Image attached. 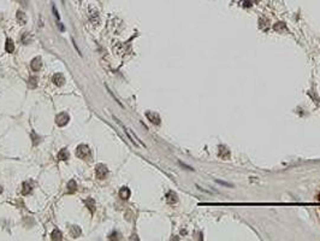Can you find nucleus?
<instances>
[{
    "instance_id": "17",
    "label": "nucleus",
    "mask_w": 320,
    "mask_h": 241,
    "mask_svg": "<svg viewBox=\"0 0 320 241\" xmlns=\"http://www.w3.org/2000/svg\"><path fill=\"white\" fill-rule=\"evenodd\" d=\"M52 240H62V233L59 229H54L52 233Z\"/></svg>"
},
{
    "instance_id": "8",
    "label": "nucleus",
    "mask_w": 320,
    "mask_h": 241,
    "mask_svg": "<svg viewBox=\"0 0 320 241\" xmlns=\"http://www.w3.org/2000/svg\"><path fill=\"white\" fill-rule=\"evenodd\" d=\"M17 20L21 25H24L27 23V16L24 15L23 11H17Z\"/></svg>"
},
{
    "instance_id": "11",
    "label": "nucleus",
    "mask_w": 320,
    "mask_h": 241,
    "mask_svg": "<svg viewBox=\"0 0 320 241\" xmlns=\"http://www.w3.org/2000/svg\"><path fill=\"white\" fill-rule=\"evenodd\" d=\"M85 205L88 206V209L90 210L92 213L94 212V208H95V201H94V199H92V198L87 199V200H85Z\"/></svg>"
},
{
    "instance_id": "9",
    "label": "nucleus",
    "mask_w": 320,
    "mask_h": 241,
    "mask_svg": "<svg viewBox=\"0 0 320 241\" xmlns=\"http://www.w3.org/2000/svg\"><path fill=\"white\" fill-rule=\"evenodd\" d=\"M130 189L128 188V187H123L122 189H120V192H119V195H120V198L122 199H129L130 198Z\"/></svg>"
},
{
    "instance_id": "2",
    "label": "nucleus",
    "mask_w": 320,
    "mask_h": 241,
    "mask_svg": "<svg viewBox=\"0 0 320 241\" xmlns=\"http://www.w3.org/2000/svg\"><path fill=\"white\" fill-rule=\"evenodd\" d=\"M88 17H89V20L92 21L93 24H98L100 22V17H99V12L95 7L93 6H89L88 7Z\"/></svg>"
},
{
    "instance_id": "22",
    "label": "nucleus",
    "mask_w": 320,
    "mask_h": 241,
    "mask_svg": "<svg viewBox=\"0 0 320 241\" xmlns=\"http://www.w3.org/2000/svg\"><path fill=\"white\" fill-rule=\"evenodd\" d=\"M1 192H3V189H1V187H0V193H1Z\"/></svg>"
},
{
    "instance_id": "12",
    "label": "nucleus",
    "mask_w": 320,
    "mask_h": 241,
    "mask_svg": "<svg viewBox=\"0 0 320 241\" xmlns=\"http://www.w3.org/2000/svg\"><path fill=\"white\" fill-rule=\"evenodd\" d=\"M5 50L9 52V53H12L14 51V45H13V41L11 39H7L6 40V46H5Z\"/></svg>"
},
{
    "instance_id": "23",
    "label": "nucleus",
    "mask_w": 320,
    "mask_h": 241,
    "mask_svg": "<svg viewBox=\"0 0 320 241\" xmlns=\"http://www.w3.org/2000/svg\"><path fill=\"white\" fill-rule=\"evenodd\" d=\"M318 198H319V199H320V193H319V195H318Z\"/></svg>"
},
{
    "instance_id": "7",
    "label": "nucleus",
    "mask_w": 320,
    "mask_h": 241,
    "mask_svg": "<svg viewBox=\"0 0 320 241\" xmlns=\"http://www.w3.org/2000/svg\"><path fill=\"white\" fill-rule=\"evenodd\" d=\"M146 116H147V118H148L152 123H154V124H159V123H160V117H159L158 114L151 112V111H148V112L146 114Z\"/></svg>"
},
{
    "instance_id": "20",
    "label": "nucleus",
    "mask_w": 320,
    "mask_h": 241,
    "mask_svg": "<svg viewBox=\"0 0 320 241\" xmlns=\"http://www.w3.org/2000/svg\"><path fill=\"white\" fill-rule=\"evenodd\" d=\"M217 182H218V183H220V184H224V186H227V187H232V184L226 183V182H223V181H219V180H217Z\"/></svg>"
},
{
    "instance_id": "21",
    "label": "nucleus",
    "mask_w": 320,
    "mask_h": 241,
    "mask_svg": "<svg viewBox=\"0 0 320 241\" xmlns=\"http://www.w3.org/2000/svg\"><path fill=\"white\" fill-rule=\"evenodd\" d=\"M18 3H20L22 6H28V1H27V0H18Z\"/></svg>"
},
{
    "instance_id": "1",
    "label": "nucleus",
    "mask_w": 320,
    "mask_h": 241,
    "mask_svg": "<svg viewBox=\"0 0 320 241\" xmlns=\"http://www.w3.org/2000/svg\"><path fill=\"white\" fill-rule=\"evenodd\" d=\"M76 156L80 158V159H85L90 156V150L89 147L87 145H80L77 148H76Z\"/></svg>"
},
{
    "instance_id": "5",
    "label": "nucleus",
    "mask_w": 320,
    "mask_h": 241,
    "mask_svg": "<svg viewBox=\"0 0 320 241\" xmlns=\"http://www.w3.org/2000/svg\"><path fill=\"white\" fill-rule=\"evenodd\" d=\"M52 81H53V83H54L56 86L60 87V86H63V84L65 83V77H64V75H63V74H60V72H57L56 75L53 76Z\"/></svg>"
},
{
    "instance_id": "3",
    "label": "nucleus",
    "mask_w": 320,
    "mask_h": 241,
    "mask_svg": "<svg viewBox=\"0 0 320 241\" xmlns=\"http://www.w3.org/2000/svg\"><path fill=\"white\" fill-rule=\"evenodd\" d=\"M95 174L99 180H104L106 177V175H107V168H106L104 164H98L96 169H95Z\"/></svg>"
},
{
    "instance_id": "19",
    "label": "nucleus",
    "mask_w": 320,
    "mask_h": 241,
    "mask_svg": "<svg viewBox=\"0 0 320 241\" xmlns=\"http://www.w3.org/2000/svg\"><path fill=\"white\" fill-rule=\"evenodd\" d=\"M252 5V3L249 1V0H242V6L244 7H249Z\"/></svg>"
},
{
    "instance_id": "6",
    "label": "nucleus",
    "mask_w": 320,
    "mask_h": 241,
    "mask_svg": "<svg viewBox=\"0 0 320 241\" xmlns=\"http://www.w3.org/2000/svg\"><path fill=\"white\" fill-rule=\"evenodd\" d=\"M30 66H31V69H33L34 71H39V70L41 69V66H42V60H41V58H40V57L34 58V59L31 60V63H30Z\"/></svg>"
},
{
    "instance_id": "16",
    "label": "nucleus",
    "mask_w": 320,
    "mask_h": 241,
    "mask_svg": "<svg viewBox=\"0 0 320 241\" xmlns=\"http://www.w3.org/2000/svg\"><path fill=\"white\" fill-rule=\"evenodd\" d=\"M71 235H72V237H78L81 235V229L77 226L71 227Z\"/></svg>"
},
{
    "instance_id": "4",
    "label": "nucleus",
    "mask_w": 320,
    "mask_h": 241,
    "mask_svg": "<svg viewBox=\"0 0 320 241\" xmlns=\"http://www.w3.org/2000/svg\"><path fill=\"white\" fill-rule=\"evenodd\" d=\"M69 119H70V117H69V115H67L66 112H60V114L57 115V117H56V123H57L59 127H64L65 124H67Z\"/></svg>"
},
{
    "instance_id": "13",
    "label": "nucleus",
    "mask_w": 320,
    "mask_h": 241,
    "mask_svg": "<svg viewBox=\"0 0 320 241\" xmlns=\"http://www.w3.org/2000/svg\"><path fill=\"white\" fill-rule=\"evenodd\" d=\"M166 200H167V202H170V204L176 202V201H177V195H176V193L169 192L167 195H166Z\"/></svg>"
},
{
    "instance_id": "15",
    "label": "nucleus",
    "mask_w": 320,
    "mask_h": 241,
    "mask_svg": "<svg viewBox=\"0 0 320 241\" xmlns=\"http://www.w3.org/2000/svg\"><path fill=\"white\" fill-rule=\"evenodd\" d=\"M76 181L75 180H70L69 181V183H67V191L70 192V193H72V192H75L76 191Z\"/></svg>"
},
{
    "instance_id": "18",
    "label": "nucleus",
    "mask_w": 320,
    "mask_h": 241,
    "mask_svg": "<svg viewBox=\"0 0 320 241\" xmlns=\"http://www.w3.org/2000/svg\"><path fill=\"white\" fill-rule=\"evenodd\" d=\"M30 191H31V186L30 184H28L27 182L24 183V189H23V194L24 195H27L28 193H30Z\"/></svg>"
},
{
    "instance_id": "10",
    "label": "nucleus",
    "mask_w": 320,
    "mask_h": 241,
    "mask_svg": "<svg viewBox=\"0 0 320 241\" xmlns=\"http://www.w3.org/2000/svg\"><path fill=\"white\" fill-rule=\"evenodd\" d=\"M38 82H39V80L36 76H30L28 80V86L30 88H35V87H38Z\"/></svg>"
},
{
    "instance_id": "14",
    "label": "nucleus",
    "mask_w": 320,
    "mask_h": 241,
    "mask_svg": "<svg viewBox=\"0 0 320 241\" xmlns=\"http://www.w3.org/2000/svg\"><path fill=\"white\" fill-rule=\"evenodd\" d=\"M58 158H59L60 160H66V159H69V152H67L66 148H63V150L58 153Z\"/></svg>"
}]
</instances>
